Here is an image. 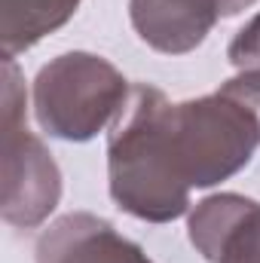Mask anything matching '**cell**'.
<instances>
[{
  "mask_svg": "<svg viewBox=\"0 0 260 263\" xmlns=\"http://www.w3.org/2000/svg\"><path fill=\"white\" fill-rule=\"evenodd\" d=\"M169 110L172 101L162 89L138 83L107 132L110 199L147 223H172L190 214V184L175 159Z\"/></svg>",
  "mask_w": 260,
  "mask_h": 263,
  "instance_id": "6da1fadb",
  "label": "cell"
},
{
  "mask_svg": "<svg viewBox=\"0 0 260 263\" xmlns=\"http://www.w3.org/2000/svg\"><path fill=\"white\" fill-rule=\"evenodd\" d=\"M169 132L181 178L190 190L230 181L260 147V120L224 86L211 95L172 104Z\"/></svg>",
  "mask_w": 260,
  "mask_h": 263,
  "instance_id": "7a4b0ae2",
  "label": "cell"
},
{
  "mask_svg": "<svg viewBox=\"0 0 260 263\" xmlns=\"http://www.w3.org/2000/svg\"><path fill=\"white\" fill-rule=\"evenodd\" d=\"M126 77L95 52H65L40 67L31 98L40 129L59 141H92L129 101Z\"/></svg>",
  "mask_w": 260,
  "mask_h": 263,
  "instance_id": "3957f363",
  "label": "cell"
},
{
  "mask_svg": "<svg viewBox=\"0 0 260 263\" xmlns=\"http://www.w3.org/2000/svg\"><path fill=\"white\" fill-rule=\"evenodd\" d=\"M25 83L15 59H3V181L0 214L15 230L40 227L62 199V172L46 144L25 126Z\"/></svg>",
  "mask_w": 260,
  "mask_h": 263,
  "instance_id": "277c9868",
  "label": "cell"
},
{
  "mask_svg": "<svg viewBox=\"0 0 260 263\" xmlns=\"http://www.w3.org/2000/svg\"><path fill=\"white\" fill-rule=\"evenodd\" d=\"M190 245L208 263H260V202L214 193L187 214Z\"/></svg>",
  "mask_w": 260,
  "mask_h": 263,
  "instance_id": "5b68a950",
  "label": "cell"
},
{
  "mask_svg": "<svg viewBox=\"0 0 260 263\" xmlns=\"http://www.w3.org/2000/svg\"><path fill=\"white\" fill-rule=\"evenodd\" d=\"M37 263H153L138 242L126 239L110 220L89 214V211H70L52 220L37 245Z\"/></svg>",
  "mask_w": 260,
  "mask_h": 263,
  "instance_id": "8992f818",
  "label": "cell"
},
{
  "mask_svg": "<svg viewBox=\"0 0 260 263\" xmlns=\"http://www.w3.org/2000/svg\"><path fill=\"white\" fill-rule=\"evenodd\" d=\"M135 34L162 55H187L214 31L220 0H129Z\"/></svg>",
  "mask_w": 260,
  "mask_h": 263,
  "instance_id": "52a82bcc",
  "label": "cell"
},
{
  "mask_svg": "<svg viewBox=\"0 0 260 263\" xmlns=\"http://www.w3.org/2000/svg\"><path fill=\"white\" fill-rule=\"evenodd\" d=\"M83 0H0V43L3 59L34 49L73 18Z\"/></svg>",
  "mask_w": 260,
  "mask_h": 263,
  "instance_id": "ba28073f",
  "label": "cell"
},
{
  "mask_svg": "<svg viewBox=\"0 0 260 263\" xmlns=\"http://www.w3.org/2000/svg\"><path fill=\"white\" fill-rule=\"evenodd\" d=\"M227 59L236 67V77L227 80L224 89L233 92L242 104H248L260 120V12L233 37Z\"/></svg>",
  "mask_w": 260,
  "mask_h": 263,
  "instance_id": "9c48e42d",
  "label": "cell"
},
{
  "mask_svg": "<svg viewBox=\"0 0 260 263\" xmlns=\"http://www.w3.org/2000/svg\"><path fill=\"white\" fill-rule=\"evenodd\" d=\"M257 0H220V15H239L242 9L254 6Z\"/></svg>",
  "mask_w": 260,
  "mask_h": 263,
  "instance_id": "30bf717a",
  "label": "cell"
}]
</instances>
